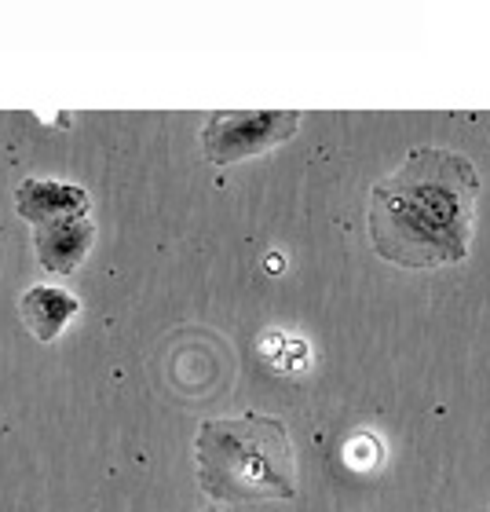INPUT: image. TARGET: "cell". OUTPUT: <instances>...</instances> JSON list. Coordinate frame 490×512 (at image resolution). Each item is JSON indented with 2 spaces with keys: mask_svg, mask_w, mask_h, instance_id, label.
<instances>
[{
  "mask_svg": "<svg viewBox=\"0 0 490 512\" xmlns=\"http://www.w3.org/2000/svg\"><path fill=\"white\" fill-rule=\"evenodd\" d=\"M480 194V172L461 150L414 147L370 187L366 227L373 253L403 271L465 264Z\"/></svg>",
  "mask_w": 490,
  "mask_h": 512,
  "instance_id": "6da1fadb",
  "label": "cell"
},
{
  "mask_svg": "<svg viewBox=\"0 0 490 512\" xmlns=\"http://www.w3.org/2000/svg\"><path fill=\"white\" fill-rule=\"evenodd\" d=\"M194 472L213 505L297 502V454L282 417H209L194 436Z\"/></svg>",
  "mask_w": 490,
  "mask_h": 512,
  "instance_id": "7a4b0ae2",
  "label": "cell"
},
{
  "mask_svg": "<svg viewBox=\"0 0 490 512\" xmlns=\"http://www.w3.org/2000/svg\"><path fill=\"white\" fill-rule=\"evenodd\" d=\"M297 110H227L213 114L202 125V154L209 165L227 169L238 161L260 158L267 150L282 147L300 132Z\"/></svg>",
  "mask_w": 490,
  "mask_h": 512,
  "instance_id": "3957f363",
  "label": "cell"
},
{
  "mask_svg": "<svg viewBox=\"0 0 490 512\" xmlns=\"http://www.w3.org/2000/svg\"><path fill=\"white\" fill-rule=\"evenodd\" d=\"M15 213L37 231V227L74 220V216L92 213V198L85 187L66 180H48V176H26L15 187Z\"/></svg>",
  "mask_w": 490,
  "mask_h": 512,
  "instance_id": "277c9868",
  "label": "cell"
},
{
  "mask_svg": "<svg viewBox=\"0 0 490 512\" xmlns=\"http://www.w3.org/2000/svg\"><path fill=\"white\" fill-rule=\"evenodd\" d=\"M96 238H99L96 224L88 216H74V220L37 227L33 231V253H37V264L48 275H74L77 267L88 260Z\"/></svg>",
  "mask_w": 490,
  "mask_h": 512,
  "instance_id": "5b68a950",
  "label": "cell"
},
{
  "mask_svg": "<svg viewBox=\"0 0 490 512\" xmlns=\"http://www.w3.org/2000/svg\"><path fill=\"white\" fill-rule=\"evenodd\" d=\"M77 315H81L77 293H70V289H63V286H48V282L30 286L19 300L22 326H26L41 344L59 341V333H63Z\"/></svg>",
  "mask_w": 490,
  "mask_h": 512,
  "instance_id": "8992f818",
  "label": "cell"
},
{
  "mask_svg": "<svg viewBox=\"0 0 490 512\" xmlns=\"http://www.w3.org/2000/svg\"><path fill=\"white\" fill-rule=\"evenodd\" d=\"M198 512H220V505H202Z\"/></svg>",
  "mask_w": 490,
  "mask_h": 512,
  "instance_id": "52a82bcc",
  "label": "cell"
}]
</instances>
